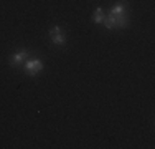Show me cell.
Wrapping results in <instances>:
<instances>
[{
    "label": "cell",
    "mask_w": 155,
    "mask_h": 149,
    "mask_svg": "<svg viewBox=\"0 0 155 149\" xmlns=\"http://www.w3.org/2000/svg\"><path fill=\"white\" fill-rule=\"evenodd\" d=\"M127 10H129V3L122 0L119 2L116 7H114L110 12L106 15L104 18V27L109 28V30H116V28H127L129 25V17H127Z\"/></svg>",
    "instance_id": "cell-1"
},
{
    "label": "cell",
    "mask_w": 155,
    "mask_h": 149,
    "mask_svg": "<svg viewBox=\"0 0 155 149\" xmlns=\"http://www.w3.org/2000/svg\"><path fill=\"white\" fill-rule=\"evenodd\" d=\"M43 70V61L41 60H27V63L23 65V71L28 76H36Z\"/></svg>",
    "instance_id": "cell-2"
},
{
    "label": "cell",
    "mask_w": 155,
    "mask_h": 149,
    "mask_svg": "<svg viewBox=\"0 0 155 149\" xmlns=\"http://www.w3.org/2000/svg\"><path fill=\"white\" fill-rule=\"evenodd\" d=\"M28 51L27 50H18L15 53L12 55V58H10V66H13V68H20V66H23L25 63H27L28 60Z\"/></svg>",
    "instance_id": "cell-3"
},
{
    "label": "cell",
    "mask_w": 155,
    "mask_h": 149,
    "mask_svg": "<svg viewBox=\"0 0 155 149\" xmlns=\"http://www.w3.org/2000/svg\"><path fill=\"white\" fill-rule=\"evenodd\" d=\"M50 38L53 45H64L66 43V35L63 33V30L58 25H53V28L50 30Z\"/></svg>",
    "instance_id": "cell-4"
},
{
    "label": "cell",
    "mask_w": 155,
    "mask_h": 149,
    "mask_svg": "<svg viewBox=\"0 0 155 149\" xmlns=\"http://www.w3.org/2000/svg\"><path fill=\"white\" fill-rule=\"evenodd\" d=\"M104 18H106L104 10H102L101 7H97V9L94 10V13H93V22H94V23H102V22H104Z\"/></svg>",
    "instance_id": "cell-5"
}]
</instances>
